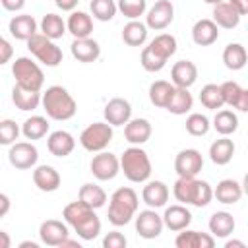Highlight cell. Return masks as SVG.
<instances>
[{
  "label": "cell",
  "mask_w": 248,
  "mask_h": 248,
  "mask_svg": "<svg viewBox=\"0 0 248 248\" xmlns=\"http://www.w3.org/2000/svg\"><path fill=\"white\" fill-rule=\"evenodd\" d=\"M211 126L215 128L217 134L231 136V134H234L238 130V116H236V112H232L229 108H221V110L215 112Z\"/></svg>",
  "instance_id": "obj_36"
},
{
  "label": "cell",
  "mask_w": 248,
  "mask_h": 248,
  "mask_svg": "<svg viewBox=\"0 0 248 248\" xmlns=\"http://www.w3.org/2000/svg\"><path fill=\"white\" fill-rule=\"evenodd\" d=\"M203 169V157L198 149L186 147L174 157V170L178 176H198Z\"/></svg>",
  "instance_id": "obj_12"
},
{
  "label": "cell",
  "mask_w": 248,
  "mask_h": 248,
  "mask_svg": "<svg viewBox=\"0 0 248 248\" xmlns=\"http://www.w3.org/2000/svg\"><path fill=\"white\" fill-rule=\"evenodd\" d=\"M72 229H74V232H76L81 240H93V238H97L99 232H101V219L97 217L95 211H91L87 217H83V219H81L79 223H76Z\"/></svg>",
  "instance_id": "obj_38"
},
{
  "label": "cell",
  "mask_w": 248,
  "mask_h": 248,
  "mask_svg": "<svg viewBox=\"0 0 248 248\" xmlns=\"http://www.w3.org/2000/svg\"><path fill=\"white\" fill-rule=\"evenodd\" d=\"M236 12H238V16L242 17V16H246L248 14V0H227Z\"/></svg>",
  "instance_id": "obj_52"
},
{
  "label": "cell",
  "mask_w": 248,
  "mask_h": 248,
  "mask_svg": "<svg viewBox=\"0 0 248 248\" xmlns=\"http://www.w3.org/2000/svg\"><path fill=\"white\" fill-rule=\"evenodd\" d=\"M234 151H236L234 141L229 140V136H223V138L215 140V141L209 145V159H211V163L223 167V165H229V163L232 161Z\"/></svg>",
  "instance_id": "obj_30"
},
{
  "label": "cell",
  "mask_w": 248,
  "mask_h": 248,
  "mask_svg": "<svg viewBox=\"0 0 248 248\" xmlns=\"http://www.w3.org/2000/svg\"><path fill=\"white\" fill-rule=\"evenodd\" d=\"M120 170L124 172V176L130 182H147L151 176V159L147 155L145 149H141L140 145H130L128 149H124V153L120 155Z\"/></svg>",
  "instance_id": "obj_4"
},
{
  "label": "cell",
  "mask_w": 248,
  "mask_h": 248,
  "mask_svg": "<svg viewBox=\"0 0 248 248\" xmlns=\"http://www.w3.org/2000/svg\"><path fill=\"white\" fill-rule=\"evenodd\" d=\"M78 200L81 203H85L87 207L91 209H99L107 203V192L99 186V184H93V182H85L81 188H79V194H78Z\"/></svg>",
  "instance_id": "obj_32"
},
{
  "label": "cell",
  "mask_w": 248,
  "mask_h": 248,
  "mask_svg": "<svg viewBox=\"0 0 248 248\" xmlns=\"http://www.w3.org/2000/svg\"><path fill=\"white\" fill-rule=\"evenodd\" d=\"M170 79L174 87L190 89L198 79V66L192 60H178L170 68Z\"/></svg>",
  "instance_id": "obj_19"
},
{
  "label": "cell",
  "mask_w": 248,
  "mask_h": 248,
  "mask_svg": "<svg viewBox=\"0 0 248 248\" xmlns=\"http://www.w3.org/2000/svg\"><path fill=\"white\" fill-rule=\"evenodd\" d=\"M60 172L52 165H37L33 170V184L41 192H56L60 188Z\"/></svg>",
  "instance_id": "obj_20"
},
{
  "label": "cell",
  "mask_w": 248,
  "mask_h": 248,
  "mask_svg": "<svg viewBox=\"0 0 248 248\" xmlns=\"http://www.w3.org/2000/svg\"><path fill=\"white\" fill-rule=\"evenodd\" d=\"M25 43H27L29 52H31L41 64H45V66H48V68L58 66V64L62 62V58H64L62 48H60L52 39L45 37L43 33H35V35L29 37Z\"/></svg>",
  "instance_id": "obj_6"
},
{
  "label": "cell",
  "mask_w": 248,
  "mask_h": 248,
  "mask_svg": "<svg viewBox=\"0 0 248 248\" xmlns=\"http://www.w3.org/2000/svg\"><path fill=\"white\" fill-rule=\"evenodd\" d=\"M172 196L184 205L205 207L213 200V188L209 182L198 180L196 176H178L172 186Z\"/></svg>",
  "instance_id": "obj_1"
},
{
  "label": "cell",
  "mask_w": 248,
  "mask_h": 248,
  "mask_svg": "<svg viewBox=\"0 0 248 248\" xmlns=\"http://www.w3.org/2000/svg\"><path fill=\"white\" fill-rule=\"evenodd\" d=\"M136 217V232L141 236V238H145V240H151V238H157L161 232H163V229H165V225H163V217L155 211V209H143V211H140V213H136L134 215Z\"/></svg>",
  "instance_id": "obj_11"
},
{
  "label": "cell",
  "mask_w": 248,
  "mask_h": 248,
  "mask_svg": "<svg viewBox=\"0 0 248 248\" xmlns=\"http://www.w3.org/2000/svg\"><path fill=\"white\" fill-rule=\"evenodd\" d=\"M161 217H163V225L172 232H178L190 227L192 223V213L184 203H174V205L165 207V213Z\"/></svg>",
  "instance_id": "obj_14"
},
{
  "label": "cell",
  "mask_w": 248,
  "mask_h": 248,
  "mask_svg": "<svg viewBox=\"0 0 248 248\" xmlns=\"http://www.w3.org/2000/svg\"><path fill=\"white\" fill-rule=\"evenodd\" d=\"M56 8H60L62 12H74L76 6L79 4V0H54Z\"/></svg>",
  "instance_id": "obj_53"
},
{
  "label": "cell",
  "mask_w": 248,
  "mask_h": 248,
  "mask_svg": "<svg viewBox=\"0 0 248 248\" xmlns=\"http://www.w3.org/2000/svg\"><path fill=\"white\" fill-rule=\"evenodd\" d=\"M39 236H41V242L46 246H60L62 240L70 236V231L66 223L58 219H46L39 227Z\"/></svg>",
  "instance_id": "obj_15"
},
{
  "label": "cell",
  "mask_w": 248,
  "mask_h": 248,
  "mask_svg": "<svg viewBox=\"0 0 248 248\" xmlns=\"http://www.w3.org/2000/svg\"><path fill=\"white\" fill-rule=\"evenodd\" d=\"M89 169H91V174L97 178V180H112L118 172H120V161L114 153L110 151H97V155H93L91 163H89Z\"/></svg>",
  "instance_id": "obj_9"
},
{
  "label": "cell",
  "mask_w": 248,
  "mask_h": 248,
  "mask_svg": "<svg viewBox=\"0 0 248 248\" xmlns=\"http://www.w3.org/2000/svg\"><path fill=\"white\" fill-rule=\"evenodd\" d=\"M155 54H159L161 58L169 60L174 52H176V37L170 33H159L149 45H147Z\"/></svg>",
  "instance_id": "obj_41"
},
{
  "label": "cell",
  "mask_w": 248,
  "mask_h": 248,
  "mask_svg": "<svg viewBox=\"0 0 248 248\" xmlns=\"http://www.w3.org/2000/svg\"><path fill=\"white\" fill-rule=\"evenodd\" d=\"M10 207H12V202H10V198H8L4 192H0V221H2V219L8 215Z\"/></svg>",
  "instance_id": "obj_54"
},
{
  "label": "cell",
  "mask_w": 248,
  "mask_h": 248,
  "mask_svg": "<svg viewBox=\"0 0 248 248\" xmlns=\"http://www.w3.org/2000/svg\"><path fill=\"white\" fill-rule=\"evenodd\" d=\"M219 39V27L213 23V19H198L192 27V41L198 46H209Z\"/></svg>",
  "instance_id": "obj_27"
},
{
  "label": "cell",
  "mask_w": 248,
  "mask_h": 248,
  "mask_svg": "<svg viewBox=\"0 0 248 248\" xmlns=\"http://www.w3.org/2000/svg\"><path fill=\"white\" fill-rule=\"evenodd\" d=\"M10 246H12V238H10V234L4 232V231H0V248H10Z\"/></svg>",
  "instance_id": "obj_55"
},
{
  "label": "cell",
  "mask_w": 248,
  "mask_h": 248,
  "mask_svg": "<svg viewBox=\"0 0 248 248\" xmlns=\"http://www.w3.org/2000/svg\"><path fill=\"white\" fill-rule=\"evenodd\" d=\"M219 87H221V95H223V103L225 105H229L231 108H236L240 112L248 110V91L244 87H240V83L223 81Z\"/></svg>",
  "instance_id": "obj_17"
},
{
  "label": "cell",
  "mask_w": 248,
  "mask_h": 248,
  "mask_svg": "<svg viewBox=\"0 0 248 248\" xmlns=\"http://www.w3.org/2000/svg\"><path fill=\"white\" fill-rule=\"evenodd\" d=\"M91 211H95V209L87 207L85 203H81V202L78 200V202H70V203L64 207V211H62V217H64L66 225L74 227V225H76V223H79L83 217H87Z\"/></svg>",
  "instance_id": "obj_45"
},
{
  "label": "cell",
  "mask_w": 248,
  "mask_h": 248,
  "mask_svg": "<svg viewBox=\"0 0 248 248\" xmlns=\"http://www.w3.org/2000/svg\"><path fill=\"white\" fill-rule=\"evenodd\" d=\"M174 19V6L170 0H157L149 10H147V16H145V25L147 29H153V31H163L167 29Z\"/></svg>",
  "instance_id": "obj_10"
},
{
  "label": "cell",
  "mask_w": 248,
  "mask_h": 248,
  "mask_svg": "<svg viewBox=\"0 0 248 248\" xmlns=\"http://www.w3.org/2000/svg\"><path fill=\"white\" fill-rule=\"evenodd\" d=\"M19 134H21V128L16 124V120L12 118L0 120V145H12Z\"/></svg>",
  "instance_id": "obj_48"
},
{
  "label": "cell",
  "mask_w": 248,
  "mask_h": 248,
  "mask_svg": "<svg viewBox=\"0 0 248 248\" xmlns=\"http://www.w3.org/2000/svg\"><path fill=\"white\" fill-rule=\"evenodd\" d=\"M211 16H213V23H215L217 27H221V29H234V27H238V23H240L238 12H236L227 0L215 4Z\"/></svg>",
  "instance_id": "obj_29"
},
{
  "label": "cell",
  "mask_w": 248,
  "mask_h": 248,
  "mask_svg": "<svg viewBox=\"0 0 248 248\" xmlns=\"http://www.w3.org/2000/svg\"><path fill=\"white\" fill-rule=\"evenodd\" d=\"M46 132H48V120H46L45 116H39V114L29 116V118L21 124V134L25 136V140H31V141L45 138Z\"/></svg>",
  "instance_id": "obj_39"
},
{
  "label": "cell",
  "mask_w": 248,
  "mask_h": 248,
  "mask_svg": "<svg viewBox=\"0 0 248 248\" xmlns=\"http://www.w3.org/2000/svg\"><path fill=\"white\" fill-rule=\"evenodd\" d=\"M209 128H211V122H209V118L205 114H202V112L188 114V118H186V132L190 136L202 138V136H205L209 132Z\"/></svg>",
  "instance_id": "obj_44"
},
{
  "label": "cell",
  "mask_w": 248,
  "mask_h": 248,
  "mask_svg": "<svg viewBox=\"0 0 248 248\" xmlns=\"http://www.w3.org/2000/svg\"><path fill=\"white\" fill-rule=\"evenodd\" d=\"M46 147L54 157H68L76 147V140L66 130H54L46 138Z\"/></svg>",
  "instance_id": "obj_23"
},
{
  "label": "cell",
  "mask_w": 248,
  "mask_h": 248,
  "mask_svg": "<svg viewBox=\"0 0 248 248\" xmlns=\"http://www.w3.org/2000/svg\"><path fill=\"white\" fill-rule=\"evenodd\" d=\"M126 244H128L126 236L122 232H118V231H110L103 238V248H124Z\"/></svg>",
  "instance_id": "obj_49"
},
{
  "label": "cell",
  "mask_w": 248,
  "mask_h": 248,
  "mask_svg": "<svg viewBox=\"0 0 248 248\" xmlns=\"http://www.w3.org/2000/svg\"><path fill=\"white\" fill-rule=\"evenodd\" d=\"M19 246H21V248H25V246H31V248H37V242H29V240H27V242H21Z\"/></svg>",
  "instance_id": "obj_57"
},
{
  "label": "cell",
  "mask_w": 248,
  "mask_h": 248,
  "mask_svg": "<svg viewBox=\"0 0 248 248\" xmlns=\"http://www.w3.org/2000/svg\"><path fill=\"white\" fill-rule=\"evenodd\" d=\"M176 248H213L215 246V236L209 232H200V231H190L188 227L178 231L174 238Z\"/></svg>",
  "instance_id": "obj_18"
},
{
  "label": "cell",
  "mask_w": 248,
  "mask_h": 248,
  "mask_svg": "<svg viewBox=\"0 0 248 248\" xmlns=\"http://www.w3.org/2000/svg\"><path fill=\"white\" fill-rule=\"evenodd\" d=\"M151 122L147 118H130L124 124V138L132 145H141L151 138Z\"/></svg>",
  "instance_id": "obj_22"
},
{
  "label": "cell",
  "mask_w": 248,
  "mask_h": 248,
  "mask_svg": "<svg viewBox=\"0 0 248 248\" xmlns=\"http://www.w3.org/2000/svg\"><path fill=\"white\" fill-rule=\"evenodd\" d=\"M138 207H140V198H138L136 190L130 186H122L112 192L107 217H108L110 225L124 227L134 219V215L138 213Z\"/></svg>",
  "instance_id": "obj_3"
},
{
  "label": "cell",
  "mask_w": 248,
  "mask_h": 248,
  "mask_svg": "<svg viewBox=\"0 0 248 248\" xmlns=\"http://www.w3.org/2000/svg\"><path fill=\"white\" fill-rule=\"evenodd\" d=\"M192 107H194V97H192V93H190L186 87H174V91H172V95H170V99H169V103H167L165 108H167L170 114L180 116V114L190 112Z\"/></svg>",
  "instance_id": "obj_31"
},
{
  "label": "cell",
  "mask_w": 248,
  "mask_h": 248,
  "mask_svg": "<svg viewBox=\"0 0 248 248\" xmlns=\"http://www.w3.org/2000/svg\"><path fill=\"white\" fill-rule=\"evenodd\" d=\"M12 56H14V46L2 37V39H0V66L6 64V62H10Z\"/></svg>",
  "instance_id": "obj_50"
},
{
  "label": "cell",
  "mask_w": 248,
  "mask_h": 248,
  "mask_svg": "<svg viewBox=\"0 0 248 248\" xmlns=\"http://www.w3.org/2000/svg\"><path fill=\"white\" fill-rule=\"evenodd\" d=\"M246 60H248V54H246V48L240 43H229L223 48V64L229 70H232V72L242 70L246 66Z\"/></svg>",
  "instance_id": "obj_35"
},
{
  "label": "cell",
  "mask_w": 248,
  "mask_h": 248,
  "mask_svg": "<svg viewBox=\"0 0 248 248\" xmlns=\"http://www.w3.org/2000/svg\"><path fill=\"white\" fill-rule=\"evenodd\" d=\"M41 105H43L46 116L52 118V120H58V122L70 120L78 112L76 99L62 85H50V87H46V91L41 93Z\"/></svg>",
  "instance_id": "obj_2"
},
{
  "label": "cell",
  "mask_w": 248,
  "mask_h": 248,
  "mask_svg": "<svg viewBox=\"0 0 248 248\" xmlns=\"http://www.w3.org/2000/svg\"><path fill=\"white\" fill-rule=\"evenodd\" d=\"M174 91V85L170 81H165V79H157L149 85V101L151 105L159 107V108H165L170 95Z\"/></svg>",
  "instance_id": "obj_40"
},
{
  "label": "cell",
  "mask_w": 248,
  "mask_h": 248,
  "mask_svg": "<svg viewBox=\"0 0 248 248\" xmlns=\"http://www.w3.org/2000/svg\"><path fill=\"white\" fill-rule=\"evenodd\" d=\"M213 198H217L219 203L234 205L242 198V184L234 178H225V180L217 182V186L213 190Z\"/></svg>",
  "instance_id": "obj_26"
},
{
  "label": "cell",
  "mask_w": 248,
  "mask_h": 248,
  "mask_svg": "<svg viewBox=\"0 0 248 248\" xmlns=\"http://www.w3.org/2000/svg\"><path fill=\"white\" fill-rule=\"evenodd\" d=\"M112 126L108 122H93L89 126L83 128V132L79 134V143L85 151L89 153H97L108 147V143L112 141Z\"/></svg>",
  "instance_id": "obj_7"
},
{
  "label": "cell",
  "mask_w": 248,
  "mask_h": 248,
  "mask_svg": "<svg viewBox=\"0 0 248 248\" xmlns=\"http://www.w3.org/2000/svg\"><path fill=\"white\" fill-rule=\"evenodd\" d=\"M91 16L99 21H110L116 16V0H91Z\"/></svg>",
  "instance_id": "obj_43"
},
{
  "label": "cell",
  "mask_w": 248,
  "mask_h": 248,
  "mask_svg": "<svg viewBox=\"0 0 248 248\" xmlns=\"http://www.w3.org/2000/svg\"><path fill=\"white\" fill-rule=\"evenodd\" d=\"M116 10L128 19H140L147 10V0H116Z\"/></svg>",
  "instance_id": "obj_46"
},
{
  "label": "cell",
  "mask_w": 248,
  "mask_h": 248,
  "mask_svg": "<svg viewBox=\"0 0 248 248\" xmlns=\"http://www.w3.org/2000/svg\"><path fill=\"white\" fill-rule=\"evenodd\" d=\"M147 25L143 21L138 19H130L124 27H122V41L128 46H143V43L147 41Z\"/></svg>",
  "instance_id": "obj_33"
},
{
  "label": "cell",
  "mask_w": 248,
  "mask_h": 248,
  "mask_svg": "<svg viewBox=\"0 0 248 248\" xmlns=\"http://www.w3.org/2000/svg\"><path fill=\"white\" fill-rule=\"evenodd\" d=\"M12 103L27 112V110H35L39 105H41V91H31V89H23L19 85H14L12 89Z\"/></svg>",
  "instance_id": "obj_34"
},
{
  "label": "cell",
  "mask_w": 248,
  "mask_h": 248,
  "mask_svg": "<svg viewBox=\"0 0 248 248\" xmlns=\"http://www.w3.org/2000/svg\"><path fill=\"white\" fill-rule=\"evenodd\" d=\"M200 103L209 108V110H217L221 108L225 103H223V95H221V87L217 83H207L202 87L200 91Z\"/></svg>",
  "instance_id": "obj_42"
},
{
  "label": "cell",
  "mask_w": 248,
  "mask_h": 248,
  "mask_svg": "<svg viewBox=\"0 0 248 248\" xmlns=\"http://www.w3.org/2000/svg\"><path fill=\"white\" fill-rule=\"evenodd\" d=\"M0 4H2V8L6 10V12H19V10H23V6H25V0H0Z\"/></svg>",
  "instance_id": "obj_51"
},
{
  "label": "cell",
  "mask_w": 248,
  "mask_h": 248,
  "mask_svg": "<svg viewBox=\"0 0 248 248\" xmlns=\"http://www.w3.org/2000/svg\"><path fill=\"white\" fill-rule=\"evenodd\" d=\"M207 227H209L211 236H215V238H227V236H231L234 232L236 223H234L232 213H229V211H215L209 217Z\"/></svg>",
  "instance_id": "obj_28"
},
{
  "label": "cell",
  "mask_w": 248,
  "mask_h": 248,
  "mask_svg": "<svg viewBox=\"0 0 248 248\" xmlns=\"http://www.w3.org/2000/svg\"><path fill=\"white\" fill-rule=\"evenodd\" d=\"M37 27L39 23L35 21L33 16L29 14H19V16H14L8 23V31L12 37H16L17 41H27L29 37H33L37 33Z\"/></svg>",
  "instance_id": "obj_25"
},
{
  "label": "cell",
  "mask_w": 248,
  "mask_h": 248,
  "mask_svg": "<svg viewBox=\"0 0 248 248\" xmlns=\"http://www.w3.org/2000/svg\"><path fill=\"white\" fill-rule=\"evenodd\" d=\"M103 116H105V122H108L112 128L124 126L132 118V105H130V101H126L122 97H114L105 105Z\"/></svg>",
  "instance_id": "obj_13"
},
{
  "label": "cell",
  "mask_w": 248,
  "mask_h": 248,
  "mask_svg": "<svg viewBox=\"0 0 248 248\" xmlns=\"http://www.w3.org/2000/svg\"><path fill=\"white\" fill-rule=\"evenodd\" d=\"M8 161L17 170L33 169L39 161V151L31 141H14L8 151Z\"/></svg>",
  "instance_id": "obj_8"
},
{
  "label": "cell",
  "mask_w": 248,
  "mask_h": 248,
  "mask_svg": "<svg viewBox=\"0 0 248 248\" xmlns=\"http://www.w3.org/2000/svg\"><path fill=\"white\" fill-rule=\"evenodd\" d=\"M203 2H207V4H211V6H215V4H219V2H223V0H203Z\"/></svg>",
  "instance_id": "obj_58"
},
{
  "label": "cell",
  "mask_w": 248,
  "mask_h": 248,
  "mask_svg": "<svg viewBox=\"0 0 248 248\" xmlns=\"http://www.w3.org/2000/svg\"><path fill=\"white\" fill-rule=\"evenodd\" d=\"M0 39H2V35H0Z\"/></svg>",
  "instance_id": "obj_59"
},
{
  "label": "cell",
  "mask_w": 248,
  "mask_h": 248,
  "mask_svg": "<svg viewBox=\"0 0 248 248\" xmlns=\"http://www.w3.org/2000/svg\"><path fill=\"white\" fill-rule=\"evenodd\" d=\"M39 29H41V33L45 37H48L52 41L62 39L64 33H68L66 31V21L58 14H46V16H43V19L39 23Z\"/></svg>",
  "instance_id": "obj_37"
},
{
  "label": "cell",
  "mask_w": 248,
  "mask_h": 248,
  "mask_svg": "<svg viewBox=\"0 0 248 248\" xmlns=\"http://www.w3.org/2000/svg\"><path fill=\"white\" fill-rule=\"evenodd\" d=\"M140 62H141V66H143L145 72H153V74H155V72H161V70L167 66V60L161 58L159 54H155L149 46H143Z\"/></svg>",
  "instance_id": "obj_47"
},
{
  "label": "cell",
  "mask_w": 248,
  "mask_h": 248,
  "mask_svg": "<svg viewBox=\"0 0 248 248\" xmlns=\"http://www.w3.org/2000/svg\"><path fill=\"white\" fill-rule=\"evenodd\" d=\"M70 50H72V56L81 62V64H89V62H95L99 56H101V46L95 39L91 37H83V39H74V43L70 45Z\"/></svg>",
  "instance_id": "obj_21"
},
{
  "label": "cell",
  "mask_w": 248,
  "mask_h": 248,
  "mask_svg": "<svg viewBox=\"0 0 248 248\" xmlns=\"http://www.w3.org/2000/svg\"><path fill=\"white\" fill-rule=\"evenodd\" d=\"M66 31L72 33L74 39L91 37V33H93V17H91L87 12L74 10V12H70V16H68Z\"/></svg>",
  "instance_id": "obj_24"
},
{
  "label": "cell",
  "mask_w": 248,
  "mask_h": 248,
  "mask_svg": "<svg viewBox=\"0 0 248 248\" xmlns=\"http://www.w3.org/2000/svg\"><path fill=\"white\" fill-rule=\"evenodd\" d=\"M225 248H246V244L242 240H227Z\"/></svg>",
  "instance_id": "obj_56"
},
{
  "label": "cell",
  "mask_w": 248,
  "mask_h": 248,
  "mask_svg": "<svg viewBox=\"0 0 248 248\" xmlns=\"http://www.w3.org/2000/svg\"><path fill=\"white\" fill-rule=\"evenodd\" d=\"M12 76L16 79V85L31 91H41L45 83V74L37 62H33L27 56H19L12 62Z\"/></svg>",
  "instance_id": "obj_5"
},
{
  "label": "cell",
  "mask_w": 248,
  "mask_h": 248,
  "mask_svg": "<svg viewBox=\"0 0 248 248\" xmlns=\"http://www.w3.org/2000/svg\"><path fill=\"white\" fill-rule=\"evenodd\" d=\"M169 186L163 182V180H149L143 190H141V200L147 207L151 209H159V207H165L167 202H169Z\"/></svg>",
  "instance_id": "obj_16"
}]
</instances>
